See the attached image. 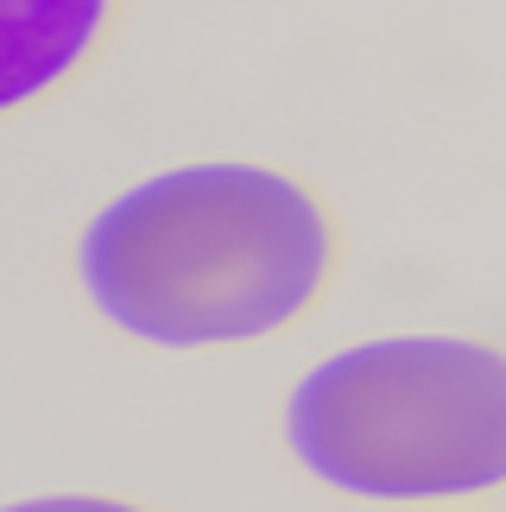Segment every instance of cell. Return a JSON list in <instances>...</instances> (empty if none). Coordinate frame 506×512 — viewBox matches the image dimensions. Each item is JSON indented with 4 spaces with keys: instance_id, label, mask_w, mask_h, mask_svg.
I'll list each match as a JSON object with an SVG mask.
<instances>
[{
    "instance_id": "cell-1",
    "label": "cell",
    "mask_w": 506,
    "mask_h": 512,
    "mask_svg": "<svg viewBox=\"0 0 506 512\" xmlns=\"http://www.w3.org/2000/svg\"><path fill=\"white\" fill-rule=\"evenodd\" d=\"M336 272L323 196L279 165L197 159L108 196L76 234L95 317L146 348H241L291 329Z\"/></svg>"
},
{
    "instance_id": "cell-2",
    "label": "cell",
    "mask_w": 506,
    "mask_h": 512,
    "mask_svg": "<svg viewBox=\"0 0 506 512\" xmlns=\"http://www.w3.org/2000/svg\"><path fill=\"white\" fill-rule=\"evenodd\" d=\"M285 449L348 500H469L506 487V348L374 336L285 392Z\"/></svg>"
},
{
    "instance_id": "cell-3",
    "label": "cell",
    "mask_w": 506,
    "mask_h": 512,
    "mask_svg": "<svg viewBox=\"0 0 506 512\" xmlns=\"http://www.w3.org/2000/svg\"><path fill=\"white\" fill-rule=\"evenodd\" d=\"M114 0H0V121L64 89L95 57Z\"/></svg>"
},
{
    "instance_id": "cell-4",
    "label": "cell",
    "mask_w": 506,
    "mask_h": 512,
    "mask_svg": "<svg viewBox=\"0 0 506 512\" xmlns=\"http://www.w3.org/2000/svg\"><path fill=\"white\" fill-rule=\"evenodd\" d=\"M0 512H152V506L114 500V494H38V500H13Z\"/></svg>"
}]
</instances>
